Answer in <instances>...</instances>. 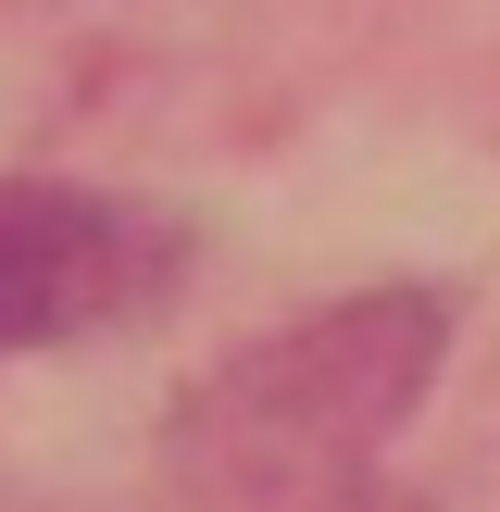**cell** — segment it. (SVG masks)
Listing matches in <instances>:
<instances>
[{"label":"cell","instance_id":"obj_1","mask_svg":"<svg viewBox=\"0 0 500 512\" xmlns=\"http://www.w3.org/2000/svg\"><path fill=\"white\" fill-rule=\"evenodd\" d=\"M175 275V238L88 188H0V350L125 325Z\"/></svg>","mask_w":500,"mask_h":512}]
</instances>
